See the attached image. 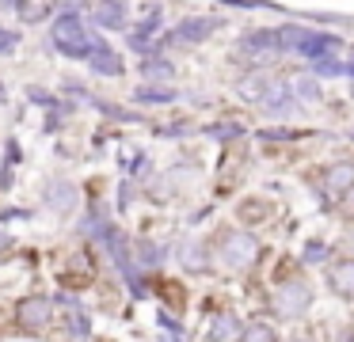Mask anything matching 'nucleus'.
Masks as SVG:
<instances>
[{"instance_id":"obj_1","label":"nucleus","mask_w":354,"mask_h":342,"mask_svg":"<svg viewBox=\"0 0 354 342\" xmlns=\"http://www.w3.org/2000/svg\"><path fill=\"white\" fill-rule=\"evenodd\" d=\"M255 255H259V240H255L252 232H229L221 243V263L232 266V270H244V266L255 263Z\"/></svg>"},{"instance_id":"obj_2","label":"nucleus","mask_w":354,"mask_h":342,"mask_svg":"<svg viewBox=\"0 0 354 342\" xmlns=\"http://www.w3.org/2000/svg\"><path fill=\"white\" fill-rule=\"evenodd\" d=\"M308 304H313V289L305 285V281H286V285H278L274 293V312L286 319L301 316V312H308Z\"/></svg>"},{"instance_id":"obj_3","label":"nucleus","mask_w":354,"mask_h":342,"mask_svg":"<svg viewBox=\"0 0 354 342\" xmlns=\"http://www.w3.org/2000/svg\"><path fill=\"white\" fill-rule=\"evenodd\" d=\"M54 42L62 46V53H69V57H80V53H88V50H95V46H100V42H95V46L88 42L77 19H57V27H54Z\"/></svg>"},{"instance_id":"obj_4","label":"nucleus","mask_w":354,"mask_h":342,"mask_svg":"<svg viewBox=\"0 0 354 342\" xmlns=\"http://www.w3.org/2000/svg\"><path fill=\"white\" fill-rule=\"evenodd\" d=\"M50 312H54V304H50L46 296H27V301H19L16 319L24 327H46L50 323Z\"/></svg>"},{"instance_id":"obj_5","label":"nucleus","mask_w":354,"mask_h":342,"mask_svg":"<svg viewBox=\"0 0 354 342\" xmlns=\"http://www.w3.org/2000/svg\"><path fill=\"white\" fill-rule=\"evenodd\" d=\"M297 53H305V57H328L331 50H339V38H331V35H313V30H301V38H297V46H293Z\"/></svg>"},{"instance_id":"obj_6","label":"nucleus","mask_w":354,"mask_h":342,"mask_svg":"<svg viewBox=\"0 0 354 342\" xmlns=\"http://www.w3.org/2000/svg\"><path fill=\"white\" fill-rule=\"evenodd\" d=\"M46 202H50V209L69 213L73 205H77V187H73L69 179H54V182L46 187Z\"/></svg>"},{"instance_id":"obj_7","label":"nucleus","mask_w":354,"mask_h":342,"mask_svg":"<svg viewBox=\"0 0 354 342\" xmlns=\"http://www.w3.org/2000/svg\"><path fill=\"white\" fill-rule=\"evenodd\" d=\"M328 281H331V289H335L339 296H354V258L331 266V270H328Z\"/></svg>"},{"instance_id":"obj_8","label":"nucleus","mask_w":354,"mask_h":342,"mask_svg":"<svg viewBox=\"0 0 354 342\" xmlns=\"http://www.w3.org/2000/svg\"><path fill=\"white\" fill-rule=\"evenodd\" d=\"M214 27H217V19H187L183 27L171 35V42H198V38H206Z\"/></svg>"},{"instance_id":"obj_9","label":"nucleus","mask_w":354,"mask_h":342,"mask_svg":"<svg viewBox=\"0 0 354 342\" xmlns=\"http://www.w3.org/2000/svg\"><path fill=\"white\" fill-rule=\"evenodd\" d=\"M324 187H328L331 194H343L346 187H354V164H335L324 175Z\"/></svg>"},{"instance_id":"obj_10","label":"nucleus","mask_w":354,"mask_h":342,"mask_svg":"<svg viewBox=\"0 0 354 342\" xmlns=\"http://www.w3.org/2000/svg\"><path fill=\"white\" fill-rule=\"evenodd\" d=\"M92 68H95V73H107V76H115L118 68H122V61H118L115 53H111L107 46L100 42V46H95V53H92Z\"/></svg>"},{"instance_id":"obj_11","label":"nucleus","mask_w":354,"mask_h":342,"mask_svg":"<svg viewBox=\"0 0 354 342\" xmlns=\"http://www.w3.org/2000/svg\"><path fill=\"white\" fill-rule=\"evenodd\" d=\"M95 23H103V27H122L126 4H95Z\"/></svg>"},{"instance_id":"obj_12","label":"nucleus","mask_w":354,"mask_h":342,"mask_svg":"<svg viewBox=\"0 0 354 342\" xmlns=\"http://www.w3.org/2000/svg\"><path fill=\"white\" fill-rule=\"evenodd\" d=\"M240 342H274V331H270L267 323H248L244 334H240Z\"/></svg>"},{"instance_id":"obj_13","label":"nucleus","mask_w":354,"mask_h":342,"mask_svg":"<svg viewBox=\"0 0 354 342\" xmlns=\"http://www.w3.org/2000/svg\"><path fill=\"white\" fill-rule=\"evenodd\" d=\"M73 274H65V281H77V278H88V258L84 255H77L73 258V266H69Z\"/></svg>"},{"instance_id":"obj_14","label":"nucleus","mask_w":354,"mask_h":342,"mask_svg":"<svg viewBox=\"0 0 354 342\" xmlns=\"http://www.w3.org/2000/svg\"><path fill=\"white\" fill-rule=\"evenodd\" d=\"M46 12H50L46 4H19V15H24V19H31V23H35V19H42Z\"/></svg>"},{"instance_id":"obj_15","label":"nucleus","mask_w":354,"mask_h":342,"mask_svg":"<svg viewBox=\"0 0 354 342\" xmlns=\"http://www.w3.org/2000/svg\"><path fill=\"white\" fill-rule=\"evenodd\" d=\"M145 76H153V80H156V76H160V80H168V76H171V65H164V61H149V65H145Z\"/></svg>"},{"instance_id":"obj_16","label":"nucleus","mask_w":354,"mask_h":342,"mask_svg":"<svg viewBox=\"0 0 354 342\" xmlns=\"http://www.w3.org/2000/svg\"><path fill=\"white\" fill-rule=\"evenodd\" d=\"M324 255H328V247H324V243H308V247H305L308 263H316V258H324Z\"/></svg>"},{"instance_id":"obj_17","label":"nucleus","mask_w":354,"mask_h":342,"mask_svg":"<svg viewBox=\"0 0 354 342\" xmlns=\"http://www.w3.org/2000/svg\"><path fill=\"white\" fill-rule=\"evenodd\" d=\"M339 73H343L339 61H320V76H339Z\"/></svg>"},{"instance_id":"obj_18","label":"nucleus","mask_w":354,"mask_h":342,"mask_svg":"<svg viewBox=\"0 0 354 342\" xmlns=\"http://www.w3.org/2000/svg\"><path fill=\"white\" fill-rule=\"evenodd\" d=\"M16 42H19L16 35H8V30H0V50H4V53H8V50H12V46H16Z\"/></svg>"},{"instance_id":"obj_19","label":"nucleus","mask_w":354,"mask_h":342,"mask_svg":"<svg viewBox=\"0 0 354 342\" xmlns=\"http://www.w3.org/2000/svg\"><path fill=\"white\" fill-rule=\"evenodd\" d=\"M297 91H301L305 99H313V95H316V84H313V80H297Z\"/></svg>"},{"instance_id":"obj_20","label":"nucleus","mask_w":354,"mask_h":342,"mask_svg":"<svg viewBox=\"0 0 354 342\" xmlns=\"http://www.w3.org/2000/svg\"><path fill=\"white\" fill-rule=\"evenodd\" d=\"M141 99H171V91H156V88H141Z\"/></svg>"},{"instance_id":"obj_21","label":"nucleus","mask_w":354,"mask_h":342,"mask_svg":"<svg viewBox=\"0 0 354 342\" xmlns=\"http://www.w3.org/2000/svg\"><path fill=\"white\" fill-rule=\"evenodd\" d=\"M229 334V319H217V327H214V339H225Z\"/></svg>"},{"instance_id":"obj_22","label":"nucleus","mask_w":354,"mask_h":342,"mask_svg":"<svg viewBox=\"0 0 354 342\" xmlns=\"http://www.w3.org/2000/svg\"><path fill=\"white\" fill-rule=\"evenodd\" d=\"M293 342H313V339H293Z\"/></svg>"},{"instance_id":"obj_23","label":"nucleus","mask_w":354,"mask_h":342,"mask_svg":"<svg viewBox=\"0 0 354 342\" xmlns=\"http://www.w3.org/2000/svg\"><path fill=\"white\" fill-rule=\"evenodd\" d=\"M351 91H354V84H351Z\"/></svg>"}]
</instances>
